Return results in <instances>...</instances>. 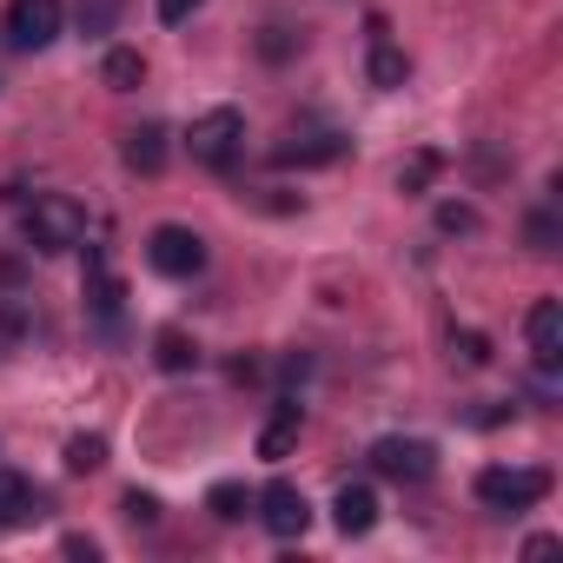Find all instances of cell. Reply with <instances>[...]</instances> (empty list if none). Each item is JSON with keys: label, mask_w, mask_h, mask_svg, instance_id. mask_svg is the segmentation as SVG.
<instances>
[{"label": "cell", "mask_w": 563, "mask_h": 563, "mask_svg": "<svg viewBox=\"0 0 563 563\" xmlns=\"http://www.w3.org/2000/svg\"><path fill=\"white\" fill-rule=\"evenodd\" d=\"M27 245L34 252H74V245H87V206L67 199V192H41L27 206Z\"/></svg>", "instance_id": "6da1fadb"}, {"label": "cell", "mask_w": 563, "mask_h": 563, "mask_svg": "<svg viewBox=\"0 0 563 563\" xmlns=\"http://www.w3.org/2000/svg\"><path fill=\"white\" fill-rule=\"evenodd\" d=\"M186 146H192V159H199L206 173H225V166L239 159V146H245V113H239V107H212V113H199L192 133H186Z\"/></svg>", "instance_id": "7a4b0ae2"}, {"label": "cell", "mask_w": 563, "mask_h": 563, "mask_svg": "<svg viewBox=\"0 0 563 563\" xmlns=\"http://www.w3.org/2000/svg\"><path fill=\"white\" fill-rule=\"evenodd\" d=\"M146 265H153L159 278H199V272H206V239H199L192 225H153Z\"/></svg>", "instance_id": "3957f363"}, {"label": "cell", "mask_w": 563, "mask_h": 563, "mask_svg": "<svg viewBox=\"0 0 563 563\" xmlns=\"http://www.w3.org/2000/svg\"><path fill=\"white\" fill-rule=\"evenodd\" d=\"M543 490H550V471H510V464L477 471V504L484 510H530V504H543Z\"/></svg>", "instance_id": "277c9868"}, {"label": "cell", "mask_w": 563, "mask_h": 563, "mask_svg": "<svg viewBox=\"0 0 563 563\" xmlns=\"http://www.w3.org/2000/svg\"><path fill=\"white\" fill-rule=\"evenodd\" d=\"M252 510H258V523H265L278 543H292V537H306V530H312V504H306V490H299V484H286V477L265 484V490L252 497Z\"/></svg>", "instance_id": "5b68a950"}, {"label": "cell", "mask_w": 563, "mask_h": 563, "mask_svg": "<svg viewBox=\"0 0 563 563\" xmlns=\"http://www.w3.org/2000/svg\"><path fill=\"white\" fill-rule=\"evenodd\" d=\"M372 471L391 477V484H424L438 471V451L424 438H378L372 444Z\"/></svg>", "instance_id": "8992f818"}, {"label": "cell", "mask_w": 563, "mask_h": 563, "mask_svg": "<svg viewBox=\"0 0 563 563\" xmlns=\"http://www.w3.org/2000/svg\"><path fill=\"white\" fill-rule=\"evenodd\" d=\"M345 153H352L345 133H332V126H292L286 140L272 146V166H332Z\"/></svg>", "instance_id": "52a82bcc"}, {"label": "cell", "mask_w": 563, "mask_h": 563, "mask_svg": "<svg viewBox=\"0 0 563 563\" xmlns=\"http://www.w3.org/2000/svg\"><path fill=\"white\" fill-rule=\"evenodd\" d=\"M8 41L21 54H41L60 41V0H14L8 8Z\"/></svg>", "instance_id": "ba28073f"}, {"label": "cell", "mask_w": 563, "mask_h": 563, "mask_svg": "<svg viewBox=\"0 0 563 563\" xmlns=\"http://www.w3.org/2000/svg\"><path fill=\"white\" fill-rule=\"evenodd\" d=\"M523 339H530V365L543 378H556V365H563V306L556 299H537L523 312Z\"/></svg>", "instance_id": "9c48e42d"}, {"label": "cell", "mask_w": 563, "mask_h": 563, "mask_svg": "<svg viewBox=\"0 0 563 563\" xmlns=\"http://www.w3.org/2000/svg\"><path fill=\"white\" fill-rule=\"evenodd\" d=\"M365 74H372V87H378V93H398V87H405V74H411V60L391 47V27H385L378 14H372V54H365Z\"/></svg>", "instance_id": "30bf717a"}, {"label": "cell", "mask_w": 563, "mask_h": 563, "mask_svg": "<svg viewBox=\"0 0 563 563\" xmlns=\"http://www.w3.org/2000/svg\"><path fill=\"white\" fill-rule=\"evenodd\" d=\"M34 517H47V497H41L21 471H0V530H21V523H34Z\"/></svg>", "instance_id": "8fae6325"}, {"label": "cell", "mask_w": 563, "mask_h": 563, "mask_svg": "<svg viewBox=\"0 0 563 563\" xmlns=\"http://www.w3.org/2000/svg\"><path fill=\"white\" fill-rule=\"evenodd\" d=\"M332 523H339L345 537H365V530L378 523V490H372V484H339V497H332Z\"/></svg>", "instance_id": "7c38bea8"}, {"label": "cell", "mask_w": 563, "mask_h": 563, "mask_svg": "<svg viewBox=\"0 0 563 563\" xmlns=\"http://www.w3.org/2000/svg\"><path fill=\"white\" fill-rule=\"evenodd\" d=\"M120 153H126V166H133V173H159V166H166V126H159V120L133 126Z\"/></svg>", "instance_id": "4fadbf2b"}, {"label": "cell", "mask_w": 563, "mask_h": 563, "mask_svg": "<svg viewBox=\"0 0 563 563\" xmlns=\"http://www.w3.org/2000/svg\"><path fill=\"white\" fill-rule=\"evenodd\" d=\"M292 444H299V405L286 398V405H278V418L258 431V457H265V464H278V457H292Z\"/></svg>", "instance_id": "5bb4252c"}, {"label": "cell", "mask_w": 563, "mask_h": 563, "mask_svg": "<svg viewBox=\"0 0 563 563\" xmlns=\"http://www.w3.org/2000/svg\"><path fill=\"white\" fill-rule=\"evenodd\" d=\"M153 365L179 378V372H192V365H199V345H192V339H186L179 325H166V332L153 339Z\"/></svg>", "instance_id": "9a60e30c"}, {"label": "cell", "mask_w": 563, "mask_h": 563, "mask_svg": "<svg viewBox=\"0 0 563 563\" xmlns=\"http://www.w3.org/2000/svg\"><path fill=\"white\" fill-rule=\"evenodd\" d=\"M100 80H107V87H113V93H133V87H140V80H146V60H140V54H133V47H113V54H107V60H100Z\"/></svg>", "instance_id": "2e32d148"}, {"label": "cell", "mask_w": 563, "mask_h": 563, "mask_svg": "<svg viewBox=\"0 0 563 563\" xmlns=\"http://www.w3.org/2000/svg\"><path fill=\"white\" fill-rule=\"evenodd\" d=\"M206 510H212V517H219V523H239V517H245V510H252V490H245V484H232V477H225V484H212V490H206Z\"/></svg>", "instance_id": "e0dca14e"}, {"label": "cell", "mask_w": 563, "mask_h": 563, "mask_svg": "<svg viewBox=\"0 0 563 563\" xmlns=\"http://www.w3.org/2000/svg\"><path fill=\"white\" fill-rule=\"evenodd\" d=\"M100 464H107V438H100V431L67 438V471H74V477H87V471H100Z\"/></svg>", "instance_id": "ac0fdd59"}, {"label": "cell", "mask_w": 563, "mask_h": 563, "mask_svg": "<svg viewBox=\"0 0 563 563\" xmlns=\"http://www.w3.org/2000/svg\"><path fill=\"white\" fill-rule=\"evenodd\" d=\"M438 166H444L438 153H418V159H405V166H398V192H424V186L438 179Z\"/></svg>", "instance_id": "d6986e66"}, {"label": "cell", "mask_w": 563, "mask_h": 563, "mask_svg": "<svg viewBox=\"0 0 563 563\" xmlns=\"http://www.w3.org/2000/svg\"><path fill=\"white\" fill-rule=\"evenodd\" d=\"M451 358H457L464 372H484V365H490V339H484V332H457V339H451Z\"/></svg>", "instance_id": "ffe728a7"}, {"label": "cell", "mask_w": 563, "mask_h": 563, "mask_svg": "<svg viewBox=\"0 0 563 563\" xmlns=\"http://www.w3.org/2000/svg\"><path fill=\"white\" fill-rule=\"evenodd\" d=\"M299 47H306V34H292V27H265V34H258V54H265V60H292Z\"/></svg>", "instance_id": "44dd1931"}, {"label": "cell", "mask_w": 563, "mask_h": 563, "mask_svg": "<svg viewBox=\"0 0 563 563\" xmlns=\"http://www.w3.org/2000/svg\"><path fill=\"white\" fill-rule=\"evenodd\" d=\"M120 510H126V523H140V530H153V523H159V497H153V490H126V497H120Z\"/></svg>", "instance_id": "7402d4cb"}, {"label": "cell", "mask_w": 563, "mask_h": 563, "mask_svg": "<svg viewBox=\"0 0 563 563\" xmlns=\"http://www.w3.org/2000/svg\"><path fill=\"white\" fill-rule=\"evenodd\" d=\"M438 232H477V212L457 206V199H444V206H438Z\"/></svg>", "instance_id": "603a6c76"}, {"label": "cell", "mask_w": 563, "mask_h": 563, "mask_svg": "<svg viewBox=\"0 0 563 563\" xmlns=\"http://www.w3.org/2000/svg\"><path fill=\"white\" fill-rule=\"evenodd\" d=\"M523 232H530V252H556V219H550V212H537Z\"/></svg>", "instance_id": "cb8c5ba5"}, {"label": "cell", "mask_w": 563, "mask_h": 563, "mask_svg": "<svg viewBox=\"0 0 563 563\" xmlns=\"http://www.w3.org/2000/svg\"><path fill=\"white\" fill-rule=\"evenodd\" d=\"M199 8H206V0H159V21H166V27H179V21H192Z\"/></svg>", "instance_id": "d4e9b609"}, {"label": "cell", "mask_w": 563, "mask_h": 563, "mask_svg": "<svg viewBox=\"0 0 563 563\" xmlns=\"http://www.w3.org/2000/svg\"><path fill=\"white\" fill-rule=\"evenodd\" d=\"M67 556H87V563H93V556H100V543H93V537H67Z\"/></svg>", "instance_id": "484cf974"}]
</instances>
